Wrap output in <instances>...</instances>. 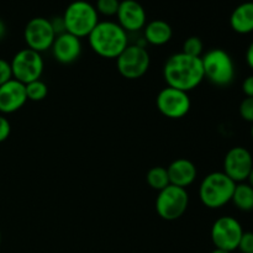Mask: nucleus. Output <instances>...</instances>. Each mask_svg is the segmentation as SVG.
<instances>
[{"mask_svg":"<svg viewBox=\"0 0 253 253\" xmlns=\"http://www.w3.org/2000/svg\"><path fill=\"white\" fill-rule=\"evenodd\" d=\"M163 78L167 86L189 93L205 79L202 57L188 56L183 52L172 54L163 66Z\"/></svg>","mask_w":253,"mask_h":253,"instance_id":"nucleus-1","label":"nucleus"},{"mask_svg":"<svg viewBox=\"0 0 253 253\" xmlns=\"http://www.w3.org/2000/svg\"><path fill=\"white\" fill-rule=\"evenodd\" d=\"M89 46L103 58H118L128 46L127 32L114 21H99L88 36Z\"/></svg>","mask_w":253,"mask_h":253,"instance_id":"nucleus-2","label":"nucleus"},{"mask_svg":"<svg viewBox=\"0 0 253 253\" xmlns=\"http://www.w3.org/2000/svg\"><path fill=\"white\" fill-rule=\"evenodd\" d=\"M235 187L236 183L224 172H212L200 183L199 199L209 209H220L231 202Z\"/></svg>","mask_w":253,"mask_h":253,"instance_id":"nucleus-3","label":"nucleus"},{"mask_svg":"<svg viewBox=\"0 0 253 253\" xmlns=\"http://www.w3.org/2000/svg\"><path fill=\"white\" fill-rule=\"evenodd\" d=\"M62 17L66 25V31L79 39L88 37L99 22V14L95 6L84 0L71 2Z\"/></svg>","mask_w":253,"mask_h":253,"instance_id":"nucleus-4","label":"nucleus"},{"mask_svg":"<svg viewBox=\"0 0 253 253\" xmlns=\"http://www.w3.org/2000/svg\"><path fill=\"white\" fill-rule=\"evenodd\" d=\"M204 78L216 86L230 85L235 78V64L231 56L222 48H212L202 56Z\"/></svg>","mask_w":253,"mask_h":253,"instance_id":"nucleus-5","label":"nucleus"},{"mask_svg":"<svg viewBox=\"0 0 253 253\" xmlns=\"http://www.w3.org/2000/svg\"><path fill=\"white\" fill-rule=\"evenodd\" d=\"M189 205V194L187 189L169 184L158 192L156 198V211L161 219L174 221L185 214Z\"/></svg>","mask_w":253,"mask_h":253,"instance_id":"nucleus-6","label":"nucleus"},{"mask_svg":"<svg viewBox=\"0 0 253 253\" xmlns=\"http://www.w3.org/2000/svg\"><path fill=\"white\" fill-rule=\"evenodd\" d=\"M150 53L141 44H128L116 58L119 73L130 81H135L145 76L150 68Z\"/></svg>","mask_w":253,"mask_h":253,"instance_id":"nucleus-7","label":"nucleus"},{"mask_svg":"<svg viewBox=\"0 0 253 253\" xmlns=\"http://www.w3.org/2000/svg\"><path fill=\"white\" fill-rule=\"evenodd\" d=\"M12 72V78L27 84L30 82L37 81L43 73V58L41 53L30 48L20 49L10 62Z\"/></svg>","mask_w":253,"mask_h":253,"instance_id":"nucleus-8","label":"nucleus"},{"mask_svg":"<svg viewBox=\"0 0 253 253\" xmlns=\"http://www.w3.org/2000/svg\"><path fill=\"white\" fill-rule=\"evenodd\" d=\"M244 229L232 216H221L212 224L210 236L215 249L232 252L237 250Z\"/></svg>","mask_w":253,"mask_h":253,"instance_id":"nucleus-9","label":"nucleus"},{"mask_svg":"<svg viewBox=\"0 0 253 253\" xmlns=\"http://www.w3.org/2000/svg\"><path fill=\"white\" fill-rule=\"evenodd\" d=\"M158 111L168 119H182L192 108L189 94L179 89L166 86L156 98Z\"/></svg>","mask_w":253,"mask_h":253,"instance_id":"nucleus-10","label":"nucleus"},{"mask_svg":"<svg viewBox=\"0 0 253 253\" xmlns=\"http://www.w3.org/2000/svg\"><path fill=\"white\" fill-rule=\"evenodd\" d=\"M24 39L27 48L42 53L51 49L56 34L51 25V20L46 17H34L26 24L24 30Z\"/></svg>","mask_w":253,"mask_h":253,"instance_id":"nucleus-11","label":"nucleus"},{"mask_svg":"<svg viewBox=\"0 0 253 253\" xmlns=\"http://www.w3.org/2000/svg\"><path fill=\"white\" fill-rule=\"evenodd\" d=\"M253 168V158L247 148L236 146L227 151L222 172L235 183L246 182Z\"/></svg>","mask_w":253,"mask_h":253,"instance_id":"nucleus-12","label":"nucleus"},{"mask_svg":"<svg viewBox=\"0 0 253 253\" xmlns=\"http://www.w3.org/2000/svg\"><path fill=\"white\" fill-rule=\"evenodd\" d=\"M118 24L126 32H137L146 26V11L136 0H123L118 10Z\"/></svg>","mask_w":253,"mask_h":253,"instance_id":"nucleus-13","label":"nucleus"},{"mask_svg":"<svg viewBox=\"0 0 253 253\" xmlns=\"http://www.w3.org/2000/svg\"><path fill=\"white\" fill-rule=\"evenodd\" d=\"M82 48L81 39L69 32L56 36L51 47L54 59L62 64L74 63L81 57Z\"/></svg>","mask_w":253,"mask_h":253,"instance_id":"nucleus-14","label":"nucleus"},{"mask_svg":"<svg viewBox=\"0 0 253 253\" xmlns=\"http://www.w3.org/2000/svg\"><path fill=\"white\" fill-rule=\"evenodd\" d=\"M26 89L25 84L16 79H10L0 85V113L12 114L20 110L26 104Z\"/></svg>","mask_w":253,"mask_h":253,"instance_id":"nucleus-15","label":"nucleus"},{"mask_svg":"<svg viewBox=\"0 0 253 253\" xmlns=\"http://www.w3.org/2000/svg\"><path fill=\"white\" fill-rule=\"evenodd\" d=\"M169 183L180 188H187L195 182L198 175L197 167L187 158H178L167 167Z\"/></svg>","mask_w":253,"mask_h":253,"instance_id":"nucleus-16","label":"nucleus"},{"mask_svg":"<svg viewBox=\"0 0 253 253\" xmlns=\"http://www.w3.org/2000/svg\"><path fill=\"white\" fill-rule=\"evenodd\" d=\"M230 26L241 35L253 32V1H246L235 7L230 16Z\"/></svg>","mask_w":253,"mask_h":253,"instance_id":"nucleus-17","label":"nucleus"},{"mask_svg":"<svg viewBox=\"0 0 253 253\" xmlns=\"http://www.w3.org/2000/svg\"><path fill=\"white\" fill-rule=\"evenodd\" d=\"M145 41L153 46H163L168 43L173 36V30L168 22L163 20H153L143 27Z\"/></svg>","mask_w":253,"mask_h":253,"instance_id":"nucleus-18","label":"nucleus"},{"mask_svg":"<svg viewBox=\"0 0 253 253\" xmlns=\"http://www.w3.org/2000/svg\"><path fill=\"white\" fill-rule=\"evenodd\" d=\"M231 202L241 211H252L253 210V188L249 183H237L235 187Z\"/></svg>","mask_w":253,"mask_h":253,"instance_id":"nucleus-19","label":"nucleus"},{"mask_svg":"<svg viewBox=\"0 0 253 253\" xmlns=\"http://www.w3.org/2000/svg\"><path fill=\"white\" fill-rule=\"evenodd\" d=\"M146 180H147V184L152 189L157 190V192H161V190L165 189L166 187L170 184L167 168L161 167V166L151 168L147 172V175H146Z\"/></svg>","mask_w":253,"mask_h":253,"instance_id":"nucleus-20","label":"nucleus"},{"mask_svg":"<svg viewBox=\"0 0 253 253\" xmlns=\"http://www.w3.org/2000/svg\"><path fill=\"white\" fill-rule=\"evenodd\" d=\"M25 89H26V96L27 100L31 101H41L48 94V88H47V84L44 82H42L41 79H37V81L30 82V83L25 84Z\"/></svg>","mask_w":253,"mask_h":253,"instance_id":"nucleus-21","label":"nucleus"},{"mask_svg":"<svg viewBox=\"0 0 253 253\" xmlns=\"http://www.w3.org/2000/svg\"><path fill=\"white\" fill-rule=\"evenodd\" d=\"M183 53L188 54L192 57H202L203 52H204V44L203 41L197 36L188 37L183 43Z\"/></svg>","mask_w":253,"mask_h":253,"instance_id":"nucleus-22","label":"nucleus"},{"mask_svg":"<svg viewBox=\"0 0 253 253\" xmlns=\"http://www.w3.org/2000/svg\"><path fill=\"white\" fill-rule=\"evenodd\" d=\"M120 1L119 0H96L95 9L98 14L104 16H114L118 14Z\"/></svg>","mask_w":253,"mask_h":253,"instance_id":"nucleus-23","label":"nucleus"},{"mask_svg":"<svg viewBox=\"0 0 253 253\" xmlns=\"http://www.w3.org/2000/svg\"><path fill=\"white\" fill-rule=\"evenodd\" d=\"M240 115L247 123L253 124V98H245L240 104Z\"/></svg>","mask_w":253,"mask_h":253,"instance_id":"nucleus-24","label":"nucleus"},{"mask_svg":"<svg viewBox=\"0 0 253 253\" xmlns=\"http://www.w3.org/2000/svg\"><path fill=\"white\" fill-rule=\"evenodd\" d=\"M237 250H240L241 253H253V232L244 231Z\"/></svg>","mask_w":253,"mask_h":253,"instance_id":"nucleus-25","label":"nucleus"},{"mask_svg":"<svg viewBox=\"0 0 253 253\" xmlns=\"http://www.w3.org/2000/svg\"><path fill=\"white\" fill-rule=\"evenodd\" d=\"M10 79H12V72L10 62H7L6 59L4 58H0V85L5 84L6 82H9Z\"/></svg>","mask_w":253,"mask_h":253,"instance_id":"nucleus-26","label":"nucleus"},{"mask_svg":"<svg viewBox=\"0 0 253 253\" xmlns=\"http://www.w3.org/2000/svg\"><path fill=\"white\" fill-rule=\"evenodd\" d=\"M10 132H11L10 121L4 115H0V143L9 138Z\"/></svg>","mask_w":253,"mask_h":253,"instance_id":"nucleus-27","label":"nucleus"},{"mask_svg":"<svg viewBox=\"0 0 253 253\" xmlns=\"http://www.w3.org/2000/svg\"><path fill=\"white\" fill-rule=\"evenodd\" d=\"M51 25H52V27H53L56 36H58V35L67 32L66 31V25H64L63 17H62V16L61 17H54L53 20H51Z\"/></svg>","mask_w":253,"mask_h":253,"instance_id":"nucleus-28","label":"nucleus"},{"mask_svg":"<svg viewBox=\"0 0 253 253\" xmlns=\"http://www.w3.org/2000/svg\"><path fill=\"white\" fill-rule=\"evenodd\" d=\"M242 91L247 98H253V74L249 76L242 83Z\"/></svg>","mask_w":253,"mask_h":253,"instance_id":"nucleus-29","label":"nucleus"},{"mask_svg":"<svg viewBox=\"0 0 253 253\" xmlns=\"http://www.w3.org/2000/svg\"><path fill=\"white\" fill-rule=\"evenodd\" d=\"M246 62L253 69V41L251 42V44H250L249 48H247L246 51Z\"/></svg>","mask_w":253,"mask_h":253,"instance_id":"nucleus-30","label":"nucleus"},{"mask_svg":"<svg viewBox=\"0 0 253 253\" xmlns=\"http://www.w3.org/2000/svg\"><path fill=\"white\" fill-rule=\"evenodd\" d=\"M5 35H6V25H5V22L0 19V41L4 39Z\"/></svg>","mask_w":253,"mask_h":253,"instance_id":"nucleus-31","label":"nucleus"},{"mask_svg":"<svg viewBox=\"0 0 253 253\" xmlns=\"http://www.w3.org/2000/svg\"><path fill=\"white\" fill-rule=\"evenodd\" d=\"M247 183H249V184H250V185H251V187L253 188V168H252L251 173H250L249 178H247Z\"/></svg>","mask_w":253,"mask_h":253,"instance_id":"nucleus-32","label":"nucleus"},{"mask_svg":"<svg viewBox=\"0 0 253 253\" xmlns=\"http://www.w3.org/2000/svg\"><path fill=\"white\" fill-rule=\"evenodd\" d=\"M211 253H231V252H227V251H224V250H220V249H215L214 251Z\"/></svg>","mask_w":253,"mask_h":253,"instance_id":"nucleus-33","label":"nucleus"},{"mask_svg":"<svg viewBox=\"0 0 253 253\" xmlns=\"http://www.w3.org/2000/svg\"><path fill=\"white\" fill-rule=\"evenodd\" d=\"M251 135H252V138H253V124H252V128H251Z\"/></svg>","mask_w":253,"mask_h":253,"instance_id":"nucleus-34","label":"nucleus"},{"mask_svg":"<svg viewBox=\"0 0 253 253\" xmlns=\"http://www.w3.org/2000/svg\"><path fill=\"white\" fill-rule=\"evenodd\" d=\"M0 245H1V231H0Z\"/></svg>","mask_w":253,"mask_h":253,"instance_id":"nucleus-35","label":"nucleus"}]
</instances>
